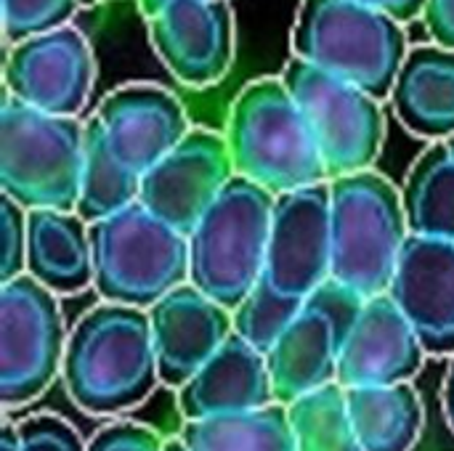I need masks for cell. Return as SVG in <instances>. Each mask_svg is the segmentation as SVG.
<instances>
[{
    "label": "cell",
    "instance_id": "277c9868",
    "mask_svg": "<svg viewBox=\"0 0 454 451\" xmlns=\"http://www.w3.org/2000/svg\"><path fill=\"white\" fill-rule=\"evenodd\" d=\"M277 197L234 175L189 237V284L231 314L266 274Z\"/></svg>",
    "mask_w": 454,
    "mask_h": 451
},
{
    "label": "cell",
    "instance_id": "4fadbf2b",
    "mask_svg": "<svg viewBox=\"0 0 454 451\" xmlns=\"http://www.w3.org/2000/svg\"><path fill=\"white\" fill-rule=\"evenodd\" d=\"M263 276L295 298H309L333 279L330 181L277 197Z\"/></svg>",
    "mask_w": 454,
    "mask_h": 451
},
{
    "label": "cell",
    "instance_id": "5b68a950",
    "mask_svg": "<svg viewBox=\"0 0 454 451\" xmlns=\"http://www.w3.org/2000/svg\"><path fill=\"white\" fill-rule=\"evenodd\" d=\"M85 167V122L43 114L3 93L0 189L24 210L74 213Z\"/></svg>",
    "mask_w": 454,
    "mask_h": 451
},
{
    "label": "cell",
    "instance_id": "44dd1931",
    "mask_svg": "<svg viewBox=\"0 0 454 451\" xmlns=\"http://www.w3.org/2000/svg\"><path fill=\"white\" fill-rule=\"evenodd\" d=\"M391 104L410 133L436 144L454 138V51L436 43L412 48Z\"/></svg>",
    "mask_w": 454,
    "mask_h": 451
},
{
    "label": "cell",
    "instance_id": "d4e9b609",
    "mask_svg": "<svg viewBox=\"0 0 454 451\" xmlns=\"http://www.w3.org/2000/svg\"><path fill=\"white\" fill-rule=\"evenodd\" d=\"M402 197L410 234L454 242V154L447 141L418 157Z\"/></svg>",
    "mask_w": 454,
    "mask_h": 451
},
{
    "label": "cell",
    "instance_id": "9a60e30c",
    "mask_svg": "<svg viewBox=\"0 0 454 451\" xmlns=\"http://www.w3.org/2000/svg\"><path fill=\"white\" fill-rule=\"evenodd\" d=\"M160 383L181 391L234 335V314L194 284H184L149 308Z\"/></svg>",
    "mask_w": 454,
    "mask_h": 451
},
{
    "label": "cell",
    "instance_id": "d590c367",
    "mask_svg": "<svg viewBox=\"0 0 454 451\" xmlns=\"http://www.w3.org/2000/svg\"><path fill=\"white\" fill-rule=\"evenodd\" d=\"M136 3H138V11L144 13V19H152V16H157L173 0H136Z\"/></svg>",
    "mask_w": 454,
    "mask_h": 451
},
{
    "label": "cell",
    "instance_id": "4dcf8cb0",
    "mask_svg": "<svg viewBox=\"0 0 454 451\" xmlns=\"http://www.w3.org/2000/svg\"><path fill=\"white\" fill-rule=\"evenodd\" d=\"M88 451H165V444L146 425L112 423L88 441Z\"/></svg>",
    "mask_w": 454,
    "mask_h": 451
},
{
    "label": "cell",
    "instance_id": "2e32d148",
    "mask_svg": "<svg viewBox=\"0 0 454 451\" xmlns=\"http://www.w3.org/2000/svg\"><path fill=\"white\" fill-rule=\"evenodd\" d=\"M426 348L391 300V295L370 298L340 351L338 385L343 391L354 388H380L410 383L426 362Z\"/></svg>",
    "mask_w": 454,
    "mask_h": 451
},
{
    "label": "cell",
    "instance_id": "52a82bcc",
    "mask_svg": "<svg viewBox=\"0 0 454 451\" xmlns=\"http://www.w3.org/2000/svg\"><path fill=\"white\" fill-rule=\"evenodd\" d=\"M93 287L106 303L149 311L189 284V237L141 202L90 226Z\"/></svg>",
    "mask_w": 454,
    "mask_h": 451
},
{
    "label": "cell",
    "instance_id": "30bf717a",
    "mask_svg": "<svg viewBox=\"0 0 454 451\" xmlns=\"http://www.w3.org/2000/svg\"><path fill=\"white\" fill-rule=\"evenodd\" d=\"M364 303L367 298L335 279L306 298L295 322L266 356L277 404L290 407L298 399L338 383L340 351Z\"/></svg>",
    "mask_w": 454,
    "mask_h": 451
},
{
    "label": "cell",
    "instance_id": "f35d334b",
    "mask_svg": "<svg viewBox=\"0 0 454 451\" xmlns=\"http://www.w3.org/2000/svg\"><path fill=\"white\" fill-rule=\"evenodd\" d=\"M447 146L452 149V154H454V138H450V141H447Z\"/></svg>",
    "mask_w": 454,
    "mask_h": 451
},
{
    "label": "cell",
    "instance_id": "603a6c76",
    "mask_svg": "<svg viewBox=\"0 0 454 451\" xmlns=\"http://www.w3.org/2000/svg\"><path fill=\"white\" fill-rule=\"evenodd\" d=\"M141 178L144 175L130 170L114 154L98 114H90L85 120V167L74 213L88 226L122 213L138 202Z\"/></svg>",
    "mask_w": 454,
    "mask_h": 451
},
{
    "label": "cell",
    "instance_id": "5bb4252c",
    "mask_svg": "<svg viewBox=\"0 0 454 451\" xmlns=\"http://www.w3.org/2000/svg\"><path fill=\"white\" fill-rule=\"evenodd\" d=\"M146 24L154 53L178 82L210 88L229 74L237 53L229 0H173Z\"/></svg>",
    "mask_w": 454,
    "mask_h": 451
},
{
    "label": "cell",
    "instance_id": "7402d4cb",
    "mask_svg": "<svg viewBox=\"0 0 454 451\" xmlns=\"http://www.w3.org/2000/svg\"><path fill=\"white\" fill-rule=\"evenodd\" d=\"M348 415L364 451H412L426 423L418 391L404 385L346 391Z\"/></svg>",
    "mask_w": 454,
    "mask_h": 451
},
{
    "label": "cell",
    "instance_id": "e575fe53",
    "mask_svg": "<svg viewBox=\"0 0 454 451\" xmlns=\"http://www.w3.org/2000/svg\"><path fill=\"white\" fill-rule=\"evenodd\" d=\"M0 451H21V441H19V428L5 423L3 433H0Z\"/></svg>",
    "mask_w": 454,
    "mask_h": 451
},
{
    "label": "cell",
    "instance_id": "7a4b0ae2",
    "mask_svg": "<svg viewBox=\"0 0 454 451\" xmlns=\"http://www.w3.org/2000/svg\"><path fill=\"white\" fill-rule=\"evenodd\" d=\"M290 51L295 58L386 101L412 48L404 24L372 5L303 0L290 32Z\"/></svg>",
    "mask_w": 454,
    "mask_h": 451
},
{
    "label": "cell",
    "instance_id": "f1b7e54d",
    "mask_svg": "<svg viewBox=\"0 0 454 451\" xmlns=\"http://www.w3.org/2000/svg\"><path fill=\"white\" fill-rule=\"evenodd\" d=\"M0 284L27 274V210L0 194Z\"/></svg>",
    "mask_w": 454,
    "mask_h": 451
},
{
    "label": "cell",
    "instance_id": "f546056e",
    "mask_svg": "<svg viewBox=\"0 0 454 451\" xmlns=\"http://www.w3.org/2000/svg\"><path fill=\"white\" fill-rule=\"evenodd\" d=\"M16 428L21 451H88L77 431L56 415H32Z\"/></svg>",
    "mask_w": 454,
    "mask_h": 451
},
{
    "label": "cell",
    "instance_id": "4316f807",
    "mask_svg": "<svg viewBox=\"0 0 454 451\" xmlns=\"http://www.w3.org/2000/svg\"><path fill=\"white\" fill-rule=\"evenodd\" d=\"M306 298L279 292L266 276L234 311V335H239L258 354L269 356L287 327L301 314Z\"/></svg>",
    "mask_w": 454,
    "mask_h": 451
},
{
    "label": "cell",
    "instance_id": "ffe728a7",
    "mask_svg": "<svg viewBox=\"0 0 454 451\" xmlns=\"http://www.w3.org/2000/svg\"><path fill=\"white\" fill-rule=\"evenodd\" d=\"M27 274L56 298L90 287V226L77 213L27 210Z\"/></svg>",
    "mask_w": 454,
    "mask_h": 451
},
{
    "label": "cell",
    "instance_id": "9c48e42d",
    "mask_svg": "<svg viewBox=\"0 0 454 451\" xmlns=\"http://www.w3.org/2000/svg\"><path fill=\"white\" fill-rule=\"evenodd\" d=\"M64 314L29 274L0 284V404L19 409L40 399L67 356Z\"/></svg>",
    "mask_w": 454,
    "mask_h": 451
},
{
    "label": "cell",
    "instance_id": "d6986e66",
    "mask_svg": "<svg viewBox=\"0 0 454 451\" xmlns=\"http://www.w3.org/2000/svg\"><path fill=\"white\" fill-rule=\"evenodd\" d=\"M271 404H277V399L269 362L239 335H231L223 348L178 391L184 423L258 412Z\"/></svg>",
    "mask_w": 454,
    "mask_h": 451
},
{
    "label": "cell",
    "instance_id": "ba28073f",
    "mask_svg": "<svg viewBox=\"0 0 454 451\" xmlns=\"http://www.w3.org/2000/svg\"><path fill=\"white\" fill-rule=\"evenodd\" d=\"M282 82L311 125L327 181L372 170L386 141L383 101L295 56L287 58Z\"/></svg>",
    "mask_w": 454,
    "mask_h": 451
},
{
    "label": "cell",
    "instance_id": "74e56055",
    "mask_svg": "<svg viewBox=\"0 0 454 451\" xmlns=\"http://www.w3.org/2000/svg\"><path fill=\"white\" fill-rule=\"evenodd\" d=\"M80 5H96V3H101V0H77Z\"/></svg>",
    "mask_w": 454,
    "mask_h": 451
},
{
    "label": "cell",
    "instance_id": "6da1fadb",
    "mask_svg": "<svg viewBox=\"0 0 454 451\" xmlns=\"http://www.w3.org/2000/svg\"><path fill=\"white\" fill-rule=\"evenodd\" d=\"M64 388L88 415H120L141 407L160 383L149 311L101 303L69 332Z\"/></svg>",
    "mask_w": 454,
    "mask_h": 451
},
{
    "label": "cell",
    "instance_id": "8fae6325",
    "mask_svg": "<svg viewBox=\"0 0 454 451\" xmlns=\"http://www.w3.org/2000/svg\"><path fill=\"white\" fill-rule=\"evenodd\" d=\"M5 93L53 117H77L96 82V56L88 37L61 27L8 48Z\"/></svg>",
    "mask_w": 454,
    "mask_h": 451
},
{
    "label": "cell",
    "instance_id": "484cf974",
    "mask_svg": "<svg viewBox=\"0 0 454 451\" xmlns=\"http://www.w3.org/2000/svg\"><path fill=\"white\" fill-rule=\"evenodd\" d=\"M298 451H364L354 431L346 391L333 383L287 407Z\"/></svg>",
    "mask_w": 454,
    "mask_h": 451
},
{
    "label": "cell",
    "instance_id": "8d00e7d4",
    "mask_svg": "<svg viewBox=\"0 0 454 451\" xmlns=\"http://www.w3.org/2000/svg\"><path fill=\"white\" fill-rule=\"evenodd\" d=\"M165 451H186V447L181 441H170V444H165Z\"/></svg>",
    "mask_w": 454,
    "mask_h": 451
},
{
    "label": "cell",
    "instance_id": "d6a6232c",
    "mask_svg": "<svg viewBox=\"0 0 454 451\" xmlns=\"http://www.w3.org/2000/svg\"><path fill=\"white\" fill-rule=\"evenodd\" d=\"M359 3L372 5V8H378V11H383V13L394 16L396 21L407 24V21H412V19L423 16V11H426V3H428V0H359Z\"/></svg>",
    "mask_w": 454,
    "mask_h": 451
},
{
    "label": "cell",
    "instance_id": "7c38bea8",
    "mask_svg": "<svg viewBox=\"0 0 454 451\" xmlns=\"http://www.w3.org/2000/svg\"><path fill=\"white\" fill-rule=\"evenodd\" d=\"M234 175L226 136L192 128L189 136L141 178L138 202L184 237H192Z\"/></svg>",
    "mask_w": 454,
    "mask_h": 451
},
{
    "label": "cell",
    "instance_id": "8992f818",
    "mask_svg": "<svg viewBox=\"0 0 454 451\" xmlns=\"http://www.w3.org/2000/svg\"><path fill=\"white\" fill-rule=\"evenodd\" d=\"M333 279L362 298L388 295L410 223L402 191L380 173L364 170L330 181Z\"/></svg>",
    "mask_w": 454,
    "mask_h": 451
},
{
    "label": "cell",
    "instance_id": "e0dca14e",
    "mask_svg": "<svg viewBox=\"0 0 454 451\" xmlns=\"http://www.w3.org/2000/svg\"><path fill=\"white\" fill-rule=\"evenodd\" d=\"M96 114L114 154L138 175L162 162L192 130L184 104L170 90L149 82L114 88Z\"/></svg>",
    "mask_w": 454,
    "mask_h": 451
},
{
    "label": "cell",
    "instance_id": "cb8c5ba5",
    "mask_svg": "<svg viewBox=\"0 0 454 451\" xmlns=\"http://www.w3.org/2000/svg\"><path fill=\"white\" fill-rule=\"evenodd\" d=\"M178 441L186 451H298L287 407L282 404L245 415L184 423Z\"/></svg>",
    "mask_w": 454,
    "mask_h": 451
},
{
    "label": "cell",
    "instance_id": "836d02e7",
    "mask_svg": "<svg viewBox=\"0 0 454 451\" xmlns=\"http://www.w3.org/2000/svg\"><path fill=\"white\" fill-rule=\"evenodd\" d=\"M444 412H447L450 428L454 431V359H452V364H450L447 383H444Z\"/></svg>",
    "mask_w": 454,
    "mask_h": 451
},
{
    "label": "cell",
    "instance_id": "ac0fdd59",
    "mask_svg": "<svg viewBox=\"0 0 454 451\" xmlns=\"http://www.w3.org/2000/svg\"><path fill=\"white\" fill-rule=\"evenodd\" d=\"M388 295L426 354H454V242L410 234Z\"/></svg>",
    "mask_w": 454,
    "mask_h": 451
},
{
    "label": "cell",
    "instance_id": "83f0119b",
    "mask_svg": "<svg viewBox=\"0 0 454 451\" xmlns=\"http://www.w3.org/2000/svg\"><path fill=\"white\" fill-rule=\"evenodd\" d=\"M77 8V0H3V35L8 48L69 27Z\"/></svg>",
    "mask_w": 454,
    "mask_h": 451
},
{
    "label": "cell",
    "instance_id": "1f68e13d",
    "mask_svg": "<svg viewBox=\"0 0 454 451\" xmlns=\"http://www.w3.org/2000/svg\"><path fill=\"white\" fill-rule=\"evenodd\" d=\"M423 21L436 45L454 51V0H428Z\"/></svg>",
    "mask_w": 454,
    "mask_h": 451
},
{
    "label": "cell",
    "instance_id": "3957f363",
    "mask_svg": "<svg viewBox=\"0 0 454 451\" xmlns=\"http://www.w3.org/2000/svg\"><path fill=\"white\" fill-rule=\"evenodd\" d=\"M223 136L234 173L274 197L327 183L311 125L282 77L247 82L229 109Z\"/></svg>",
    "mask_w": 454,
    "mask_h": 451
}]
</instances>
